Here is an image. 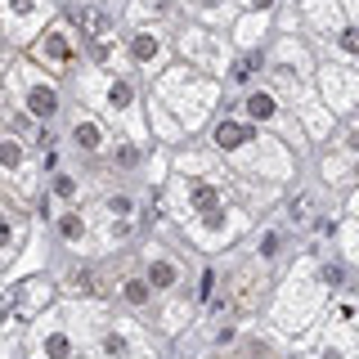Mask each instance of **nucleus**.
Masks as SVG:
<instances>
[{
    "label": "nucleus",
    "instance_id": "f257e3e1",
    "mask_svg": "<svg viewBox=\"0 0 359 359\" xmlns=\"http://www.w3.org/2000/svg\"><path fill=\"white\" fill-rule=\"evenodd\" d=\"M216 140H224V144H243V140H247V130H238V126H220V130H216Z\"/></svg>",
    "mask_w": 359,
    "mask_h": 359
},
{
    "label": "nucleus",
    "instance_id": "f03ea898",
    "mask_svg": "<svg viewBox=\"0 0 359 359\" xmlns=\"http://www.w3.org/2000/svg\"><path fill=\"white\" fill-rule=\"evenodd\" d=\"M247 108H252V117H269V112H274V104H269L265 95H261V99H252V104H247Z\"/></svg>",
    "mask_w": 359,
    "mask_h": 359
},
{
    "label": "nucleus",
    "instance_id": "7ed1b4c3",
    "mask_svg": "<svg viewBox=\"0 0 359 359\" xmlns=\"http://www.w3.org/2000/svg\"><path fill=\"white\" fill-rule=\"evenodd\" d=\"M126 297H130V301H144L149 292H144V283H126Z\"/></svg>",
    "mask_w": 359,
    "mask_h": 359
}]
</instances>
